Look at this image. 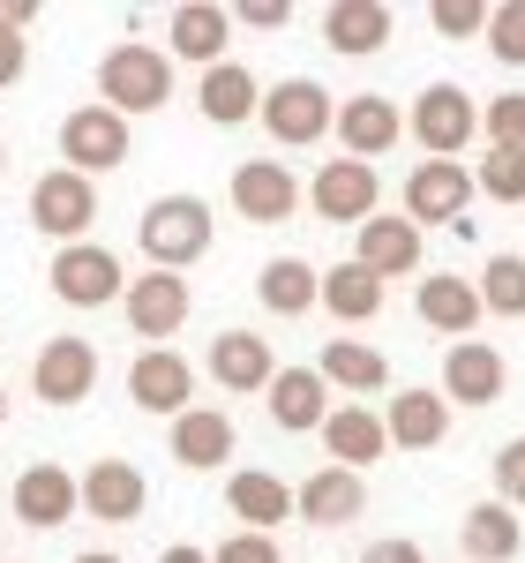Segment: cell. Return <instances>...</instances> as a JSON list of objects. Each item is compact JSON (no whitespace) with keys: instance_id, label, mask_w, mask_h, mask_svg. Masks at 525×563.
Wrapping results in <instances>:
<instances>
[{"instance_id":"cell-3","label":"cell","mask_w":525,"mask_h":563,"mask_svg":"<svg viewBox=\"0 0 525 563\" xmlns=\"http://www.w3.org/2000/svg\"><path fill=\"white\" fill-rule=\"evenodd\" d=\"M256 121L270 129V143H286V151H308V143H323V135H331L338 106H331V90L315 84V76H286L278 90H262Z\"/></svg>"},{"instance_id":"cell-18","label":"cell","mask_w":525,"mask_h":563,"mask_svg":"<svg viewBox=\"0 0 525 563\" xmlns=\"http://www.w3.org/2000/svg\"><path fill=\"white\" fill-rule=\"evenodd\" d=\"M225 38H233V15L219 0H180L166 15V60H196V68H219Z\"/></svg>"},{"instance_id":"cell-30","label":"cell","mask_w":525,"mask_h":563,"mask_svg":"<svg viewBox=\"0 0 525 563\" xmlns=\"http://www.w3.org/2000/svg\"><path fill=\"white\" fill-rule=\"evenodd\" d=\"M174 459L188 466V474L225 466V459H233V421H225L219 406H188V413L174 421Z\"/></svg>"},{"instance_id":"cell-33","label":"cell","mask_w":525,"mask_h":563,"mask_svg":"<svg viewBox=\"0 0 525 563\" xmlns=\"http://www.w3.org/2000/svg\"><path fill=\"white\" fill-rule=\"evenodd\" d=\"M315 308H331L338 323H368V316H383V278H368L353 256L331 263L323 286H315Z\"/></svg>"},{"instance_id":"cell-34","label":"cell","mask_w":525,"mask_h":563,"mask_svg":"<svg viewBox=\"0 0 525 563\" xmlns=\"http://www.w3.org/2000/svg\"><path fill=\"white\" fill-rule=\"evenodd\" d=\"M481 316H503V323H525V256H488L481 271Z\"/></svg>"},{"instance_id":"cell-6","label":"cell","mask_w":525,"mask_h":563,"mask_svg":"<svg viewBox=\"0 0 525 563\" xmlns=\"http://www.w3.org/2000/svg\"><path fill=\"white\" fill-rule=\"evenodd\" d=\"M473 211V174L458 166V158H421L413 174H405V218L428 233V225H466Z\"/></svg>"},{"instance_id":"cell-31","label":"cell","mask_w":525,"mask_h":563,"mask_svg":"<svg viewBox=\"0 0 525 563\" xmlns=\"http://www.w3.org/2000/svg\"><path fill=\"white\" fill-rule=\"evenodd\" d=\"M315 376L353 390V398H376V390H391V361H383L376 346H360V339H331L323 361H315Z\"/></svg>"},{"instance_id":"cell-15","label":"cell","mask_w":525,"mask_h":563,"mask_svg":"<svg viewBox=\"0 0 525 563\" xmlns=\"http://www.w3.org/2000/svg\"><path fill=\"white\" fill-rule=\"evenodd\" d=\"M503 384H511V368L488 339H458L443 353V406H495Z\"/></svg>"},{"instance_id":"cell-39","label":"cell","mask_w":525,"mask_h":563,"mask_svg":"<svg viewBox=\"0 0 525 563\" xmlns=\"http://www.w3.org/2000/svg\"><path fill=\"white\" fill-rule=\"evenodd\" d=\"M495 504L503 511H525V435H511L495 451Z\"/></svg>"},{"instance_id":"cell-2","label":"cell","mask_w":525,"mask_h":563,"mask_svg":"<svg viewBox=\"0 0 525 563\" xmlns=\"http://www.w3.org/2000/svg\"><path fill=\"white\" fill-rule=\"evenodd\" d=\"M166 98H174V60H166L158 45L121 38L105 60H98V106H105V113L135 121V113H158Z\"/></svg>"},{"instance_id":"cell-9","label":"cell","mask_w":525,"mask_h":563,"mask_svg":"<svg viewBox=\"0 0 525 563\" xmlns=\"http://www.w3.org/2000/svg\"><path fill=\"white\" fill-rule=\"evenodd\" d=\"M188 308H196V294H188V278H174V271H143V278H129V294H121V316H129L135 339H150V346H166L180 323H188Z\"/></svg>"},{"instance_id":"cell-38","label":"cell","mask_w":525,"mask_h":563,"mask_svg":"<svg viewBox=\"0 0 525 563\" xmlns=\"http://www.w3.org/2000/svg\"><path fill=\"white\" fill-rule=\"evenodd\" d=\"M481 129H488V151H525V90H511V98H488Z\"/></svg>"},{"instance_id":"cell-47","label":"cell","mask_w":525,"mask_h":563,"mask_svg":"<svg viewBox=\"0 0 525 563\" xmlns=\"http://www.w3.org/2000/svg\"><path fill=\"white\" fill-rule=\"evenodd\" d=\"M0 158H8V151H0Z\"/></svg>"},{"instance_id":"cell-22","label":"cell","mask_w":525,"mask_h":563,"mask_svg":"<svg viewBox=\"0 0 525 563\" xmlns=\"http://www.w3.org/2000/svg\"><path fill=\"white\" fill-rule=\"evenodd\" d=\"M413 316L458 346V339H473V323H481V294H473V278H458V271H436V278H421V294H413Z\"/></svg>"},{"instance_id":"cell-29","label":"cell","mask_w":525,"mask_h":563,"mask_svg":"<svg viewBox=\"0 0 525 563\" xmlns=\"http://www.w3.org/2000/svg\"><path fill=\"white\" fill-rule=\"evenodd\" d=\"M196 106H203V121H211V129H241V121H256L262 90H256V76H248L241 60H219V68H203Z\"/></svg>"},{"instance_id":"cell-10","label":"cell","mask_w":525,"mask_h":563,"mask_svg":"<svg viewBox=\"0 0 525 563\" xmlns=\"http://www.w3.org/2000/svg\"><path fill=\"white\" fill-rule=\"evenodd\" d=\"M129 398L143 406V413H166V421H180V413L196 406V368H188L174 346H143V353L129 361Z\"/></svg>"},{"instance_id":"cell-36","label":"cell","mask_w":525,"mask_h":563,"mask_svg":"<svg viewBox=\"0 0 525 563\" xmlns=\"http://www.w3.org/2000/svg\"><path fill=\"white\" fill-rule=\"evenodd\" d=\"M473 196H488V203H525V151H488L481 174H473Z\"/></svg>"},{"instance_id":"cell-24","label":"cell","mask_w":525,"mask_h":563,"mask_svg":"<svg viewBox=\"0 0 525 563\" xmlns=\"http://www.w3.org/2000/svg\"><path fill=\"white\" fill-rule=\"evenodd\" d=\"M225 504H233L241 533H278V526L293 519V488L278 474H262V466H241V474L225 481Z\"/></svg>"},{"instance_id":"cell-14","label":"cell","mask_w":525,"mask_h":563,"mask_svg":"<svg viewBox=\"0 0 525 563\" xmlns=\"http://www.w3.org/2000/svg\"><path fill=\"white\" fill-rule=\"evenodd\" d=\"M150 504V481L135 474L129 459H98L83 481H76V511H90L98 526H135Z\"/></svg>"},{"instance_id":"cell-37","label":"cell","mask_w":525,"mask_h":563,"mask_svg":"<svg viewBox=\"0 0 525 563\" xmlns=\"http://www.w3.org/2000/svg\"><path fill=\"white\" fill-rule=\"evenodd\" d=\"M481 38H488V53H495L503 68H525V0H495Z\"/></svg>"},{"instance_id":"cell-26","label":"cell","mask_w":525,"mask_h":563,"mask_svg":"<svg viewBox=\"0 0 525 563\" xmlns=\"http://www.w3.org/2000/svg\"><path fill=\"white\" fill-rule=\"evenodd\" d=\"M458 549H466V563H518L525 556V519L488 496V504H473L458 519Z\"/></svg>"},{"instance_id":"cell-7","label":"cell","mask_w":525,"mask_h":563,"mask_svg":"<svg viewBox=\"0 0 525 563\" xmlns=\"http://www.w3.org/2000/svg\"><path fill=\"white\" fill-rule=\"evenodd\" d=\"M129 121L121 113H105V106H76L68 121H60V158H68V174H113V166H129Z\"/></svg>"},{"instance_id":"cell-16","label":"cell","mask_w":525,"mask_h":563,"mask_svg":"<svg viewBox=\"0 0 525 563\" xmlns=\"http://www.w3.org/2000/svg\"><path fill=\"white\" fill-rule=\"evenodd\" d=\"M338 143H346V158H383V151H398V135H405V113H398V98H383V90H360V98H346L338 106Z\"/></svg>"},{"instance_id":"cell-35","label":"cell","mask_w":525,"mask_h":563,"mask_svg":"<svg viewBox=\"0 0 525 563\" xmlns=\"http://www.w3.org/2000/svg\"><path fill=\"white\" fill-rule=\"evenodd\" d=\"M31 15H38L31 0H0V90L23 84V68H31V38H23Z\"/></svg>"},{"instance_id":"cell-8","label":"cell","mask_w":525,"mask_h":563,"mask_svg":"<svg viewBox=\"0 0 525 563\" xmlns=\"http://www.w3.org/2000/svg\"><path fill=\"white\" fill-rule=\"evenodd\" d=\"M90 218H98V188H90L83 174H68V166H53V174H38V188H31V225H38L45 241H90Z\"/></svg>"},{"instance_id":"cell-20","label":"cell","mask_w":525,"mask_h":563,"mask_svg":"<svg viewBox=\"0 0 525 563\" xmlns=\"http://www.w3.org/2000/svg\"><path fill=\"white\" fill-rule=\"evenodd\" d=\"M315 435H323L331 466H346V474H368V466L391 451V435H383V413H368V406H331Z\"/></svg>"},{"instance_id":"cell-17","label":"cell","mask_w":525,"mask_h":563,"mask_svg":"<svg viewBox=\"0 0 525 563\" xmlns=\"http://www.w3.org/2000/svg\"><path fill=\"white\" fill-rule=\"evenodd\" d=\"M353 233H360V241H353V263H360L368 278L391 286V278H413V271H421V225H413V218L376 211L368 225H353Z\"/></svg>"},{"instance_id":"cell-28","label":"cell","mask_w":525,"mask_h":563,"mask_svg":"<svg viewBox=\"0 0 525 563\" xmlns=\"http://www.w3.org/2000/svg\"><path fill=\"white\" fill-rule=\"evenodd\" d=\"M383 435H391L398 451H436L443 435H450L443 390H398L391 406H383Z\"/></svg>"},{"instance_id":"cell-21","label":"cell","mask_w":525,"mask_h":563,"mask_svg":"<svg viewBox=\"0 0 525 563\" xmlns=\"http://www.w3.org/2000/svg\"><path fill=\"white\" fill-rule=\"evenodd\" d=\"M15 519L23 526H68L76 519V474L68 466H53V459H31L23 474H15Z\"/></svg>"},{"instance_id":"cell-46","label":"cell","mask_w":525,"mask_h":563,"mask_svg":"<svg viewBox=\"0 0 525 563\" xmlns=\"http://www.w3.org/2000/svg\"><path fill=\"white\" fill-rule=\"evenodd\" d=\"M0 429H8V390H0Z\"/></svg>"},{"instance_id":"cell-5","label":"cell","mask_w":525,"mask_h":563,"mask_svg":"<svg viewBox=\"0 0 525 563\" xmlns=\"http://www.w3.org/2000/svg\"><path fill=\"white\" fill-rule=\"evenodd\" d=\"M53 294L68 308H105L129 294V271H121V256L113 249H98V241H68V249H53Z\"/></svg>"},{"instance_id":"cell-19","label":"cell","mask_w":525,"mask_h":563,"mask_svg":"<svg viewBox=\"0 0 525 563\" xmlns=\"http://www.w3.org/2000/svg\"><path fill=\"white\" fill-rule=\"evenodd\" d=\"M360 511H368V481L346 474V466H315L293 488V519H308V526H353Z\"/></svg>"},{"instance_id":"cell-4","label":"cell","mask_w":525,"mask_h":563,"mask_svg":"<svg viewBox=\"0 0 525 563\" xmlns=\"http://www.w3.org/2000/svg\"><path fill=\"white\" fill-rule=\"evenodd\" d=\"M405 135H413L428 158H466V143L481 135V106L458 84H428L413 98V113H405Z\"/></svg>"},{"instance_id":"cell-11","label":"cell","mask_w":525,"mask_h":563,"mask_svg":"<svg viewBox=\"0 0 525 563\" xmlns=\"http://www.w3.org/2000/svg\"><path fill=\"white\" fill-rule=\"evenodd\" d=\"M233 211L248 225H286L301 211V180L286 174V158H241L233 166Z\"/></svg>"},{"instance_id":"cell-42","label":"cell","mask_w":525,"mask_h":563,"mask_svg":"<svg viewBox=\"0 0 525 563\" xmlns=\"http://www.w3.org/2000/svg\"><path fill=\"white\" fill-rule=\"evenodd\" d=\"M233 23H248V31H286L293 23V8L286 0H241V8H225Z\"/></svg>"},{"instance_id":"cell-41","label":"cell","mask_w":525,"mask_h":563,"mask_svg":"<svg viewBox=\"0 0 525 563\" xmlns=\"http://www.w3.org/2000/svg\"><path fill=\"white\" fill-rule=\"evenodd\" d=\"M211 563H286V556H278V533H233L211 549Z\"/></svg>"},{"instance_id":"cell-1","label":"cell","mask_w":525,"mask_h":563,"mask_svg":"<svg viewBox=\"0 0 525 563\" xmlns=\"http://www.w3.org/2000/svg\"><path fill=\"white\" fill-rule=\"evenodd\" d=\"M211 203L203 196H158L150 211L135 218V249L150 256V271H188V263H203L211 256Z\"/></svg>"},{"instance_id":"cell-25","label":"cell","mask_w":525,"mask_h":563,"mask_svg":"<svg viewBox=\"0 0 525 563\" xmlns=\"http://www.w3.org/2000/svg\"><path fill=\"white\" fill-rule=\"evenodd\" d=\"M203 368H211V384H219V390H241V398H248V390H262L270 376H278V361H270V339H256V331H219Z\"/></svg>"},{"instance_id":"cell-32","label":"cell","mask_w":525,"mask_h":563,"mask_svg":"<svg viewBox=\"0 0 525 563\" xmlns=\"http://www.w3.org/2000/svg\"><path fill=\"white\" fill-rule=\"evenodd\" d=\"M315 286H323V271L308 256H270L256 271V301L270 308V316H308V308H315Z\"/></svg>"},{"instance_id":"cell-45","label":"cell","mask_w":525,"mask_h":563,"mask_svg":"<svg viewBox=\"0 0 525 563\" xmlns=\"http://www.w3.org/2000/svg\"><path fill=\"white\" fill-rule=\"evenodd\" d=\"M76 563H121V556H113V549H83Z\"/></svg>"},{"instance_id":"cell-43","label":"cell","mask_w":525,"mask_h":563,"mask_svg":"<svg viewBox=\"0 0 525 563\" xmlns=\"http://www.w3.org/2000/svg\"><path fill=\"white\" fill-rule=\"evenodd\" d=\"M360 563H428V549H421V541H405V533H391V541H368Z\"/></svg>"},{"instance_id":"cell-40","label":"cell","mask_w":525,"mask_h":563,"mask_svg":"<svg viewBox=\"0 0 525 563\" xmlns=\"http://www.w3.org/2000/svg\"><path fill=\"white\" fill-rule=\"evenodd\" d=\"M428 23H436L443 38H481V31H488V8H481V0H436V8H428Z\"/></svg>"},{"instance_id":"cell-12","label":"cell","mask_w":525,"mask_h":563,"mask_svg":"<svg viewBox=\"0 0 525 563\" xmlns=\"http://www.w3.org/2000/svg\"><path fill=\"white\" fill-rule=\"evenodd\" d=\"M31 390L45 406H83L98 390V346L90 339H45L38 361H31Z\"/></svg>"},{"instance_id":"cell-13","label":"cell","mask_w":525,"mask_h":563,"mask_svg":"<svg viewBox=\"0 0 525 563\" xmlns=\"http://www.w3.org/2000/svg\"><path fill=\"white\" fill-rule=\"evenodd\" d=\"M376 196H383V180H376V166H360V158H331L323 174L308 180V203H315V218H331V225H368L376 218Z\"/></svg>"},{"instance_id":"cell-23","label":"cell","mask_w":525,"mask_h":563,"mask_svg":"<svg viewBox=\"0 0 525 563\" xmlns=\"http://www.w3.org/2000/svg\"><path fill=\"white\" fill-rule=\"evenodd\" d=\"M262 406H270V421L286 435H308V429H323V413H331V384L315 368H278L262 384Z\"/></svg>"},{"instance_id":"cell-27","label":"cell","mask_w":525,"mask_h":563,"mask_svg":"<svg viewBox=\"0 0 525 563\" xmlns=\"http://www.w3.org/2000/svg\"><path fill=\"white\" fill-rule=\"evenodd\" d=\"M383 38H391V8L383 0H331L323 8V45L331 53L368 60V53H383Z\"/></svg>"},{"instance_id":"cell-44","label":"cell","mask_w":525,"mask_h":563,"mask_svg":"<svg viewBox=\"0 0 525 563\" xmlns=\"http://www.w3.org/2000/svg\"><path fill=\"white\" fill-rule=\"evenodd\" d=\"M158 563H211V549H196V541H180V549H166Z\"/></svg>"}]
</instances>
